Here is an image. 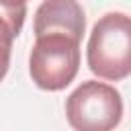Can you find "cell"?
Here are the masks:
<instances>
[{"mask_svg":"<svg viewBox=\"0 0 131 131\" xmlns=\"http://www.w3.org/2000/svg\"><path fill=\"white\" fill-rule=\"evenodd\" d=\"M88 68L94 76L117 82L131 74V16L108 12L92 27L86 47Z\"/></svg>","mask_w":131,"mask_h":131,"instance_id":"obj_1","label":"cell"},{"mask_svg":"<svg viewBox=\"0 0 131 131\" xmlns=\"http://www.w3.org/2000/svg\"><path fill=\"white\" fill-rule=\"evenodd\" d=\"M66 117L74 131H113L123 119V98L115 86L86 80L68 96Z\"/></svg>","mask_w":131,"mask_h":131,"instance_id":"obj_2","label":"cell"},{"mask_svg":"<svg viewBox=\"0 0 131 131\" xmlns=\"http://www.w3.org/2000/svg\"><path fill=\"white\" fill-rule=\"evenodd\" d=\"M80 41L68 35H45L35 39L29 55V74L41 90H63L78 74Z\"/></svg>","mask_w":131,"mask_h":131,"instance_id":"obj_3","label":"cell"},{"mask_svg":"<svg viewBox=\"0 0 131 131\" xmlns=\"http://www.w3.org/2000/svg\"><path fill=\"white\" fill-rule=\"evenodd\" d=\"M86 27L84 10L74 0H45L35 12L33 31L35 37L45 35H68L76 41H82Z\"/></svg>","mask_w":131,"mask_h":131,"instance_id":"obj_4","label":"cell"},{"mask_svg":"<svg viewBox=\"0 0 131 131\" xmlns=\"http://www.w3.org/2000/svg\"><path fill=\"white\" fill-rule=\"evenodd\" d=\"M2 10V23H4V33H6V39H4V47L6 51L10 49V39L14 35H18L23 23H25V12H27V6L25 4H10V2H2L0 6Z\"/></svg>","mask_w":131,"mask_h":131,"instance_id":"obj_5","label":"cell"}]
</instances>
